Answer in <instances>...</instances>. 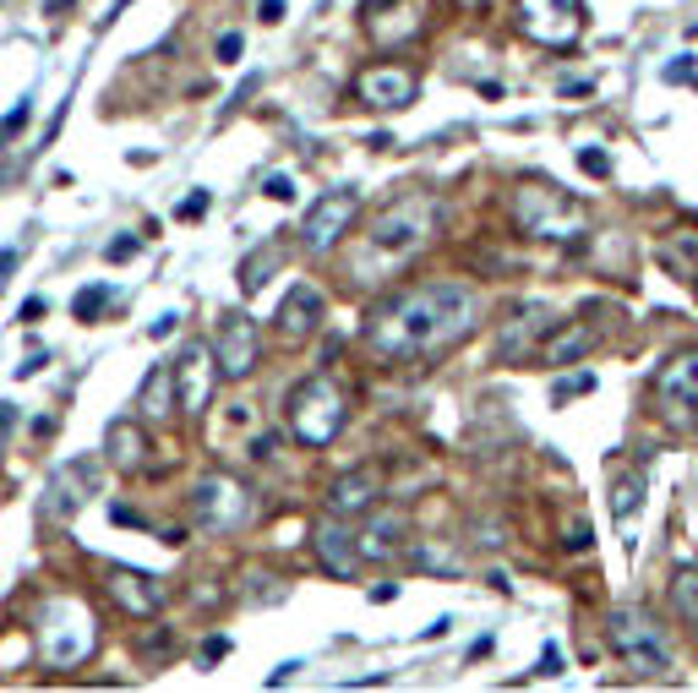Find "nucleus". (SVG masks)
<instances>
[{
  "label": "nucleus",
  "instance_id": "obj_1",
  "mask_svg": "<svg viewBox=\"0 0 698 693\" xmlns=\"http://www.w3.org/2000/svg\"><path fill=\"white\" fill-rule=\"evenodd\" d=\"M475 317H480V295H475L469 284H453V279L415 284V290L382 301L377 312H372L366 344H372V355L387 361V366L432 361V355H443L458 339L475 333Z\"/></svg>",
  "mask_w": 698,
  "mask_h": 693
},
{
  "label": "nucleus",
  "instance_id": "obj_2",
  "mask_svg": "<svg viewBox=\"0 0 698 693\" xmlns=\"http://www.w3.org/2000/svg\"><path fill=\"white\" fill-rule=\"evenodd\" d=\"M437 224H443V202L432 191H409L377 213V224L366 230V252L382 257V262H404L437 235Z\"/></svg>",
  "mask_w": 698,
  "mask_h": 693
},
{
  "label": "nucleus",
  "instance_id": "obj_3",
  "mask_svg": "<svg viewBox=\"0 0 698 693\" xmlns=\"http://www.w3.org/2000/svg\"><path fill=\"white\" fill-rule=\"evenodd\" d=\"M284 421H290V438L301 442V448H333L338 432H344V421H350V399L338 393V382L317 372V378L290 388Z\"/></svg>",
  "mask_w": 698,
  "mask_h": 693
},
{
  "label": "nucleus",
  "instance_id": "obj_4",
  "mask_svg": "<svg viewBox=\"0 0 698 693\" xmlns=\"http://www.w3.org/2000/svg\"><path fill=\"white\" fill-rule=\"evenodd\" d=\"M99 644V623L77 595H50L39 606V650L50 666H82Z\"/></svg>",
  "mask_w": 698,
  "mask_h": 693
},
{
  "label": "nucleus",
  "instance_id": "obj_5",
  "mask_svg": "<svg viewBox=\"0 0 698 693\" xmlns=\"http://www.w3.org/2000/svg\"><path fill=\"white\" fill-rule=\"evenodd\" d=\"M606 644H611V655L638 672V677H666L671 672V650H666V639L660 629L644 617V612H611L606 617Z\"/></svg>",
  "mask_w": 698,
  "mask_h": 693
},
{
  "label": "nucleus",
  "instance_id": "obj_6",
  "mask_svg": "<svg viewBox=\"0 0 698 693\" xmlns=\"http://www.w3.org/2000/svg\"><path fill=\"white\" fill-rule=\"evenodd\" d=\"M252 513V492L235 481V475H202L196 492H191V519L196 530L208 535H235Z\"/></svg>",
  "mask_w": 698,
  "mask_h": 693
},
{
  "label": "nucleus",
  "instance_id": "obj_7",
  "mask_svg": "<svg viewBox=\"0 0 698 693\" xmlns=\"http://www.w3.org/2000/svg\"><path fill=\"white\" fill-rule=\"evenodd\" d=\"M99 492V459H65L50 470L44 492H39V519L44 524H71V513Z\"/></svg>",
  "mask_w": 698,
  "mask_h": 693
},
{
  "label": "nucleus",
  "instance_id": "obj_8",
  "mask_svg": "<svg viewBox=\"0 0 698 693\" xmlns=\"http://www.w3.org/2000/svg\"><path fill=\"white\" fill-rule=\"evenodd\" d=\"M256 355H262V328L246 312H224L213 322V361H219V378L224 382H246L256 372Z\"/></svg>",
  "mask_w": 698,
  "mask_h": 693
},
{
  "label": "nucleus",
  "instance_id": "obj_9",
  "mask_svg": "<svg viewBox=\"0 0 698 693\" xmlns=\"http://www.w3.org/2000/svg\"><path fill=\"white\" fill-rule=\"evenodd\" d=\"M518 224L529 230V235H552V241H568L584 230V208L563 197V191L552 187H524L518 191Z\"/></svg>",
  "mask_w": 698,
  "mask_h": 693
},
{
  "label": "nucleus",
  "instance_id": "obj_10",
  "mask_svg": "<svg viewBox=\"0 0 698 693\" xmlns=\"http://www.w3.org/2000/svg\"><path fill=\"white\" fill-rule=\"evenodd\" d=\"M355 208H361V197L355 191H322L317 202L306 208V224H301V241H306V252L312 257H327L344 235H350V224H355Z\"/></svg>",
  "mask_w": 698,
  "mask_h": 693
},
{
  "label": "nucleus",
  "instance_id": "obj_11",
  "mask_svg": "<svg viewBox=\"0 0 698 693\" xmlns=\"http://www.w3.org/2000/svg\"><path fill=\"white\" fill-rule=\"evenodd\" d=\"M170 378H175V404L181 415H208L213 404V388H219V361L208 344H186L181 361H170Z\"/></svg>",
  "mask_w": 698,
  "mask_h": 693
},
{
  "label": "nucleus",
  "instance_id": "obj_12",
  "mask_svg": "<svg viewBox=\"0 0 698 693\" xmlns=\"http://www.w3.org/2000/svg\"><path fill=\"white\" fill-rule=\"evenodd\" d=\"M578 0H518V28L546 50H568L578 39Z\"/></svg>",
  "mask_w": 698,
  "mask_h": 693
},
{
  "label": "nucleus",
  "instance_id": "obj_13",
  "mask_svg": "<svg viewBox=\"0 0 698 693\" xmlns=\"http://www.w3.org/2000/svg\"><path fill=\"white\" fill-rule=\"evenodd\" d=\"M415 93H421V82H415L409 66H366V71L355 77V99H361L366 110H377V116L415 104Z\"/></svg>",
  "mask_w": 698,
  "mask_h": 693
},
{
  "label": "nucleus",
  "instance_id": "obj_14",
  "mask_svg": "<svg viewBox=\"0 0 698 693\" xmlns=\"http://www.w3.org/2000/svg\"><path fill=\"white\" fill-rule=\"evenodd\" d=\"M312 552H317V563L333 573V579H355V568H361V546H355V535H350V524L333 513V519H317V530H312Z\"/></svg>",
  "mask_w": 698,
  "mask_h": 693
},
{
  "label": "nucleus",
  "instance_id": "obj_15",
  "mask_svg": "<svg viewBox=\"0 0 698 693\" xmlns=\"http://www.w3.org/2000/svg\"><path fill=\"white\" fill-rule=\"evenodd\" d=\"M322 312H327V295H322L317 284H295L290 295H284V307L273 312V328L290 339V344H301L306 333H317V322H322Z\"/></svg>",
  "mask_w": 698,
  "mask_h": 693
},
{
  "label": "nucleus",
  "instance_id": "obj_16",
  "mask_svg": "<svg viewBox=\"0 0 698 693\" xmlns=\"http://www.w3.org/2000/svg\"><path fill=\"white\" fill-rule=\"evenodd\" d=\"M262 432V410H256L252 399H235V404H219V421H213V453H241L246 459V442Z\"/></svg>",
  "mask_w": 698,
  "mask_h": 693
},
{
  "label": "nucleus",
  "instance_id": "obj_17",
  "mask_svg": "<svg viewBox=\"0 0 698 693\" xmlns=\"http://www.w3.org/2000/svg\"><path fill=\"white\" fill-rule=\"evenodd\" d=\"M377 498H382V464H355L350 475H338V481H333L327 508H333L338 519H355V513L377 508Z\"/></svg>",
  "mask_w": 698,
  "mask_h": 693
},
{
  "label": "nucleus",
  "instance_id": "obj_18",
  "mask_svg": "<svg viewBox=\"0 0 698 693\" xmlns=\"http://www.w3.org/2000/svg\"><path fill=\"white\" fill-rule=\"evenodd\" d=\"M110 595L131 617H153L164 606V584L153 573H142V568H110Z\"/></svg>",
  "mask_w": 698,
  "mask_h": 693
},
{
  "label": "nucleus",
  "instance_id": "obj_19",
  "mask_svg": "<svg viewBox=\"0 0 698 693\" xmlns=\"http://www.w3.org/2000/svg\"><path fill=\"white\" fill-rule=\"evenodd\" d=\"M546 333H552V312H546V307H524V312H513V322L497 333V361H524L529 350H540Z\"/></svg>",
  "mask_w": 698,
  "mask_h": 693
},
{
  "label": "nucleus",
  "instance_id": "obj_20",
  "mask_svg": "<svg viewBox=\"0 0 698 693\" xmlns=\"http://www.w3.org/2000/svg\"><path fill=\"white\" fill-rule=\"evenodd\" d=\"M655 388H660V399H666L671 415L694 421V410H698V355H677V361L655 378Z\"/></svg>",
  "mask_w": 698,
  "mask_h": 693
},
{
  "label": "nucleus",
  "instance_id": "obj_21",
  "mask_svg": "<svg viewBox=\"0 0 698 693\" xmlns=\"http://www.w3.org/2000/svg\"><path fill=\"white\" fill-rule=\"evenodd\" d=\"M104 464L121 470V475L148 464V432H142V421H131V415L110 421V432H104Z\"/></svg>",
  "mask_w": 698,
  "mask_h": 693
},
{
  "label": "nucleus",
  "instance_id": "obj_22",
  "mask_svg": "<svg viewBox=\"0 0 698 693\" xmlns=\"http://www.w3.org/2000/svg\"><path fill=\"white\" fill-rule=\"evenodd\" d=\"M404 541H409V519H404V513H377V519H372V524L355 535L361 558H372V563L398 558V552H404Z\"/></svg>",
  "mask_w": 698,
  "mask_h": 693
},
{
  "label": "nucleus",
  "instance_id": "obj_23",
  "mask_svg": "<svg viewBox=\"0 0 698 693\" xmlns=\"http://www.w3.org/2000/svg\"><path fill=\"white\" fill-rule=\"evenodd\" d=\"M136 421H142V426L175 421V378H170V366H153V372L142 378V393H136Z\"/></svg>",
  "mask_w": 698,
  "mask_h": 693
},
{
  "label": "nucleus",
  "instance_id": "obj_24",
  "mask_svg": "<svg viewBox=\"0 0 698 693\" xmlns=\"http://www.w3.org/2000/svg\"><path fill=\"white\" fill-rule=\"evenodd\" d=\"M589 350H595V333H589L584 322L557 328V333H546V339H540V361H546V366H573V361H584Z\"/></svg>",
  "mask_w": 698,
  "mask_h": 693
},
{
  "label": "nucleus",
  "instance_id": "obj_25",
  "mask_svg": "<svg viewBox=\"0 0 698 693\" xmlns=\"http://www.w3.org/2000/svg\"><path fill=\"white\" fill-rule=\"evenodd\" d=\"M671 606H677V617L698 633V573L694 568H677V579H671Z\"/></svg>",
  "mask_w": 698,
  "mask_h": 693
},
{
  "label": "nucleus",
  "instance_id": "obj_26",
  "mask_svg": "<svg viewBox=\"0 0 698 693\" xmlns=\"http://www.w3.org/2000/svg\"><path fill=\"white\" fill-rule=\"evenodd\" d=\"M660 262L677 273V279H698V235H677L660 247Z\"/></svg>",
  "mask_w": 698,
  "mask_h": 693
},
{
  "label": "nucleus",
  "instance_id": "obj_27",
  "mask_svg": "<svg viewBox=\"0 0 698 693\" xmlns=\"http://www.w3.org/2000/svg\"><path fill=\"white\" fill-rule=\"evenodd\" d=\"M638 508H644V475H623V481L611 486V513H617V519H634Z\"/></svg>",
  "mask_w": 698,
  "mask_h": 693
},
{
  "label": "nucleus",
  "instance_id": "obj_28",
  "mask_svg": "<svg viewBox=\"0 0 698 693\" xmlns=\"http://www.w3.org/2000/svg\"><path fill=\"white\" fill-rule=\"evenodd\" d=\"M273 268H279V247H267L262 257H252V262H246V273H241V290H246V295H256V290L273 279Z\"/></svg>",
  "mask_w": 698,
  "mask_h": 693
},
{
  "label": "nucleus",
  "instance_id": "obj_29",
  "mask_svg": "<svg viewBox=\"0 0 698 693\" xmlns=\"http://www.w3.org/2000/svg\"><path fill=\"white\" fill-rule=\"evenodd\" d=\"M110 295H115V290H110V284H93V290H82V295H77V301H71V312L82 317V322H99V312H104V307H110Z\"/></svg>",
  "mask_w": 698,
  "mask_h": 693
},
{
  "label": "nucleus",
  "instance_id": "obj_30",
  "mask_svg": "<svg viewBox=\"0 0 698 693\" xmlns=\"http://www.w3.org/2000/svg\"><path fill=\"white\" fill-rule=\"evenodd\" d=\"M578 393H595V372H578V378H563L557 388H552V399H557V404H568V399H578Z\"/></svg>",
  "mask_w": 698,
  "mask_h": 693
},
{
  "label": "nucleus",
  "instance_id": "obj_31",
  "mask_svg": "<svg viewBox=\"0 0 698 693\" xmlns=\"http://www.w3.org/2000/svg\"><path fill=\"white\" fill-rule=\"evenodd\" d=\"M578 170H584V175H606V170H611V159H606L600 148H584V153H578Z\"/></svg>",
  "mask_w": 698,
  "mask_h": 693
},
{
  "label": "nucleus",
  "instance_id": "obj_32",
  "mask_svg": "<svg viewBox=\"0 0 698 693\" xmlns=\"http://www.w3.org/2000/svg\"><path fill=\"white\" fill-rule=\"evenodd\" d=\"M241 50H246V39H241V33H219V61H224V66L241 61Z\"/></svg>",
  "mask_w": 698,
  "mask_h": 693
},
{
  "label": "nucleus",
  "instance_id": "obj_33",
  "mask_svg": "<svg viewBox=\"0 0 698 693\" xmlns=\"http://www.w3.org/2000/svg\"><path fill=\"white\" fill-rule=\"evenodd\" d=\"M224 655H230V639L219 633V639H202V655H196V661H202V666H213V661H224Z\"/></svg>",
  "mask_w": 698,
  "mask_h": 693
},
{
  "label": "nucleus",
  "instance_id": "obj_34",
  "mask_svg": "<svg viewBox=\"0 0 698 693\" xmlns=\"http://www.w3.org/2000/svg\"><path fill=\"white\" fill-rule=\"evenodd\" d=\"M267 197H273V202H295V181H290V175H267Z\"/></svg>",
  "mask_w": 698,
  "mask_h": 693
},
{
  "label": "nucleus",
  "instance_id": "obj_35",
  "mask_svg": "<svg viewBox=\"0 0 698 693\" xmlns=\"http://www.w3.org/2000/svg\"><path fill=\"white\" fill-rule=\"evenodd\" d=\"M44 317H50V301L28 295V301H22V317H17V322H44Z\"/></svg>",
  "mask_w": 698,
  "mask_h": 693
},
{
  "label": "nucleus",
  "instance_id": "obj_36",
  "mask_svg": "<svg viewBox=\"0 0 698 693\" xmlns=\"http://www.w3.org/2000/svg\"><path fill=\"white\" fill-rule=\"evenodd\" d=\"M256 17H262L267 28H279V22H284V0H256Z\"/></svg>",
  "mask_w": 698,
  "mask_h": 693
},
{
  "label": "nucleus",
  "instance_id": "obj_37",
  "mask_svg": "<svg viewBox=\"0 0 698 693\" xmlns=\"http://www.w3.org/2000/svg\"><path fill=\"white\" fill-rule=\"evenodd\" d=\"M540 672H546V677H557V672H563V650H557V644H546V650H540Z\"/></svg>",
  "mask_w": 698,
  "mask_h": 693
},
{
  "label": "nucleus",
  "instance_id": "obj_38",
  "mask_svg": "<svg viewBox=\"0 0 698 693\" xmlns=\"http://www.w3.org/2000/svg\"><path fill=\"white\" fill-rule=\"evenodd\" d=\"M202 208H208V191H191L186 202H181V213H175V219H196Z\"/></svg>",
  "mask_w": 698,
  "mask_h": 693
},
{
  "label": "nucleus",
  "instance_id": "obj_39",
  "mask_svg": "<svg viewBox=\"0 0 698 693\" xmlns=\"http://www.w3.org/2000/svg\"><path fill=\"white\" fill-rule=\"evenodd\" d=\"M584 93H595V82H589V77H573V82H563V99H584Z\"/></svg>",
  "mask_w": 698,
  "mask_h": 693
},
{
  "label": "nucleus",
  "instance_id": "obj_40",
  "mask_svg": "<svg viewBox=\"0 0 698 693\" xmlns=\"http://www.w3.org/2000/svg\"><path fill=\"white\" fill-rule=\"evenodd\" d=\"M589 541H595V535H589V524H573V530H568V552H584Z\"/></svg>",
  "mask_w": 698,
  "mask_h": 693
},
{
  "label": "nucleus",
  "instance_id": "obj_41",
  "mask_svg": "<svg viewBox=\"0 0 698 693\" xmlns=\"http://www.w3.org/2000/svg\"><path fill=\"white\" fill-rule=\"evenodd\" d=\"M131 252H136V241H131V235H121V241H110V262H127Z\"/></svg>",
  "mask_w": 698,
  "mask_h": 693
},
{
  "label": "nucleus",
  "instance_id": "obj_42",
  "mask_svg": "<svg viewBox=\"0 0 698 693\" xmlns=\"http://www.w3.org/2000/svg\"><path fill=\"white\" fill-rule=\"evenodd\" d=\"M694 77V61H671L666 66V82H688Z\"/></svg>",
  "mask_w": 698,
  "mask_h": 693
},
{
  "label": "nucleus",
  "instance_id": "obj_43",
  "mask_svg": "<svg viewBox=\"0 0 698 693\" xmlns=\"http://www.w3.org/2000/svg\"><path fill=\"white\" fill-rule=\"evenodd\" d=\"M11 273H17V252H0V290L11 284Z\"/></svg>",
  "mask_w": 698,
  "mask_h": 693
},
{
  "label": "nucleus",
  "instance_id": "obj_44",
  "mask_svg": "<svg viewBox=\"0 0 698 693\" xmlns=\"http://www.w3.org/2000/svg\"><path fill=\"white\" fill-rule=\"evenodd\" d=\"M295 672H301V661H284V666H279V672H273V677H267V683H273V689H279V683H290V677H295Z\"/></svg>",
  "mask_w": 698,
  "mask_h": 693
},
{
  "label": "nucleus",
  "instance_id": "obj_45",
  "mask_svg": "<svg viewBox=\"0 0 698 693\" xmlns=\"http://www.w3.org/2000/svg\"><path fill=\"white\" fill-rule=\"evenodd\" d=\"M148 333H153V339H170V333H175V317H159V322H153Z\"/></svg>",
  "mask_w": 698,
  "mask_h": 693
},
{
  "label": "nucleus",
  "instance_id": "obj_46",
  "mask_svg": "<svg viewBox=\"0 0 698 693\" xmlns=\"http://www.w3.org/2000/svg\"><path fill=\"white\" fill-rule=\"evenodd\" d=\"M44 361H50V355H28V361H22V366H17V378H33V372H39V366H44Z\"/></svg>",
  "mask_w": 698,
  "mask_h": 693
},
{
  "label": "nucleus",
  "instance_id": "obj_47",
  "mask_svg": "<svg viewBox=\"0 0 698 693\" xmlns=\"http://www.w3.org/2000/svg\"><path fill=\"white\" fill-rule=\"evenodd\" d=\"M11 426H17V404H0V438H6Z\"/></svg>",
  "mask_w": 698,
  "mask_h": 693
},
{
  "label": "nucleus",
  "instance_id": "obj_48",
  "mask_svg": "<svg viewBox=\"0 0 698 693\" xmlns=\"http://www.w3.org/2000/svg\"><path fill=\"white\" fill-rule=\"evenodd\" d=\"M447 629H453V617H437V623H432V629L421 633V639H443V633H447Z\"/></svg>",
  "mask_w": 698,
  "mask_h": 693
},
{
  "label": "nucleus",
  "instance_id": "obj_49",
  "mask_svg": "<svg viewBox=\"0 0 698 693\" xmlns=\"http://www.w3.org/2000/svg\"><path fill=\"white\" fill-rule=\"evenodd\" d=\"M127 6H131V0H110V11H104V22H115V17H121Z\"/></svg>",
  "mask_w": 698,
  "mask_h": 693
},
{
  "label": "nucleus",
  "instance_id": "obj_50",
  "mask_svg": "<svg viewBox=\"0 0 698 693\" xmlns=\"http://www.w3.org/2000/svg\"><path fill=\"white\" fill-rule=\"evenodd\" d=\"M377 6H387V0H361V11H366V17H372V11H377Z\"/></svg>",
  "mask_w": 698,
  "mask_h": 693
}]
</instances>
